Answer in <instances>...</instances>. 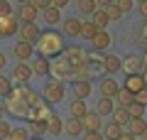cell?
Masks as SVG:
<instances>
[{
  "mask_svg": "<svg viewBox=\"0 0 147 140\" xmlns=\"http://www.w3.org/2000/svg\"><path fill=\"white\" fill-rule=\"evenodd\" d=\"M81 27H84V20H79V17H64V20H61L64 37H79L81 35Z\"/></svg>",
  "mask_w": 147,
  "mask_h": 140,
  "instance_id": "cell-8",
  "label": "cell"
},
{
  "mask_svg": "<svg viewBox=\"0 0 147 140\" xmlns=\"http://www.w3.org/2000/svg\"><path fill=\"white\" fill-rule=\"evenodd\" d=\"M22 22H34L39 17V7H34L32 3H20V12H17Z\"/></svg>",
  "mask_w": 147,
  "mask_h": 140,
  "instance_id": "cell-14",
  "label": "cell"
},
{
  "mask_svg": "<svg viewBox=\"0 0 147 140\" xmlns=\"http://www.w3.org/2000/svg\"><path fill=\"white\" fill-rule=\"evenodd\" d=\"M96 111H98L100 116H113V111H115V99L100 96V99H98V103H96Z\"/></svg>",
  "mask_w": 147,
  "mask_h": 140,
  "instance_id": "cell-23",
  "label": "cell"
},
{
  "mask_svg": "<svg viewBox=\"0 0 147 140\" xmlns=\"http://www.w3.org/2000/svg\"><path fill=\"white\" fill-rule=\"evenodd\" d=\"M39 35H42V30H39L37 22H22V25H20V39L37 42V39H39Z\"/></svg>",
  "mask_w": 147,
  "mask_h": 140,
  "instance_id": "cell-9",
  "label": "cell"
},
{
  "mask_svg": "<svg viewBox=\"0 0 147 140\" xmlns=\"http://www.w3.org/2000/svg\"><path fill=\"white\" fill-rule=\"evenodd\" d=\"M137 12L147 20V0H137Z\"/></svg>",
  "mask_w": 147,
  "mask_h": 140,
  "instance_id": "cell-43",
  "label": "cell"
},
{
  "mask_svg": "<svg viewBox=\"0 0 147 140\" xmlns=\"http://www.w3.org/2000/svg\"><path fill=\"white\" fill-rule=\"evenodd\" d=\"M120 140H137V135H132L130 130H125V133L120 135Z\"/></svg>",
  "mask_w": 147,
  "mask_h": 140,
  "instance_id": "cell-45",
  "label": "cell"
},
{
  "mask_svg": "<svg viewBox=\"0 0 147 140\" xmlns=\"http://www.w3.org/2000/svg\"><path fill=\"white\" fill-rule=\"evenodd\" d=\"M142 54L137 57V54H127V57H123V69L120 71H125V74H137V71H142Z\"/></svg>",
  "mask_w": 147,
  "mask_h": 140,
  "instance_id": "cell-11",
  "label": "cell"
},
{
  "mask_svg": "<svg viewBox=\"0 0 147 140\" xmlns=\"http://www.w3.org/2000/svg\"><path fill=\"white\" fill-rule=\"evenodd\" d=\"M118 106H130L132 101H135V93L130 91V88H125V86H120V91H118Z\"/></svg>",
  "mask_w": 147,
  "mask_h": 140,
  "instance_id": "cell-30",
  "label": "cell"
},
{
  "mask_svg": "<svg viewBox=\"0 0 147 140\" xmlns=\"http://www.w3.org/2000/svg\"><path fill=\"white\" fill-rule=\"evenodd\" d=\"M142 140H147V133H145V135H142Z\"/></svg>",
  "mask_w": 147,
  "mask_h": 140,
  "instance_id": "cell-54",
  "label": "cell"
},
{
  "mask_svg": "<svg viewBox=\"0 0 147 140\" xmlns=\"http://www.w3.org/2000/svg\"><path fill=\"white\" fill-rule=\"evenodd\" d=\"M98 88H100V96H108V99H115V96H118V91H120L118 81H115V79H110V74H108L105 79H100Z\"/></svg>",
  "mask_w": 147,
  "mask_h": 140,
  "instance_id": "cell-13",
  "label": "cell"
},
{
  "mask_svg": "<svg viewBox=\"0 0 147 140\" xmlns=\"http://www.w3.org/2000/svg\"><path fill=\"white\" fill-rule=\"evenodd\" d=\"M110 42H113V39H110L108 32H105V30H98V32H96V37L91 39V44H93L96 49H100V52H105V49L110 47Z\"/></svg>",
  "mask_w": 147,
  "mask_h": 140,
  "instance_id": "cell-24",
  "label": "cell"
},
{
  "mask_svg": "<svg viewBox=\"0 0 147 140\" xmlns=\"http://www.w3.org/2000/svg\"><path fill=\"white\" fill-rule=\"evenodd\" d=\"M3 106H5V111H7V113H12L15 118H27V111H30L25 96H22L17 88H12V91L5 96V103H3Z\"/></svg>",
  "mask_w": 147,
  "mask_h": 140,
  "instance_id": "cell-2",
  "label": "cell"
},
{
  "mask_svg": "<svg viewBox=\"0 0 147 140\" xmlns=\"http://www.w3.org/2000/svg\"><path fill=\"white\" fill-rule=\"evenodd\" d=\"M15 88V84H12V79H7V76H3L0 74V99H5L7 93Z\"/></svg>",
  "mask_w": 147,
  "mask_h": 140,
  "instance_id": "cell-35",
  "label": "cell"
},
{
  "mask_svg": "<svg viewBox=\"0 0 147 140\" xmlns=\"http://www.w3.org/2000/svg\"><path fill=\"white\" fill-rule=\"evenodd\" d=\"M52 113H54L52 103H49V101H42L39 106H30V111H27V120H47Z\"/></svg>",
  "mask_w": 147,
  "mask_h": 140,
  "instance_id": "cell-6",
  "label": "cell"
},
{
  "mask_svg": "<svg viewBox=\"0 0 147 140\" xmlns=\"http://www.w3.org/2000/svg\"><path fill=\"white\" fill-rule=\"evenodd\" d=\"M96 3H98V7H108V5H113L115 0H96Z\"/></svg>",
  "mask_w": 147,
  "mask_h": 140,
  "instance_id": "cell-46",
  "label": "cell"
},
{
  "mask_svg": "<svg viewBox=\"0 0 147 140\" xmlns=\"http://www.w3.org/2000/svg\"><path fill=\"white\" fill-rule=\"evenodd\" d=\"M30 138H32L30 128H12V130H10V138H7V140H30Z\"/></svg>",
  "mask_w": 147,
  "mask_h": 140,
  "instance_id": "cell-33",
  "label": "cell"
},
{
  "mask_svg": "<svg viewBox=\"0 0 147 140\" xmlns=\"http://www.w3.org/2000/svg\"><path fill=\"white\" fill-rule=\"evenodd\" d=\"M142 67H145V69H147V52H145V54H142ZM145 69H142V71H145Z\"/></svg>",
  "mask_w": 147,
  "mask_h": 140,
  "instance_id": "cell-49",
  "label": "cell"
},
{
  "mask_svg": "<svg viewBox=\"0 0 147 140\" xmlns=\"http://www.w3.org/2000/svg\"><path fill=\"white\" fill-rule=\"evenodd\" d=\"M96 32H98L96 22H93V20H84V27H81V37H86V39H93Z\"/></svg>",
  "mask_w": 147,
  "mask_h": 140,
  "instance_id": "cell-31",
  "label": "cell"
},
{
  "mask_svg": "<svg viewBox=\"0 0 147 140\" xmlns=\"http://www.w3.org/2000/svg\"><path fill=\"white\" fill-rule=\"evenodd\" d=\"M30 140H42V138H37V135H32V138H30Z\"/></svg>",
  "mask_w": 147,
  "mask_h": 140,
  "instance_id": "cell-52",
  "label": "cell"
},
{
  "mask_svg": "<svg viewBox=\"0 0 147 140\" xmlns=\"http://www.w3.org/2000/svg\"><path fill=\"white\" fill-rule=\"evenodd\" d=\"M127 111H130V116L132 118H135V116H145V103H140V101H132L130 106H127Z\"/></svg>",
  "mask_w": 147,
  "mask_h": 140,
  "instance_id": "cell-36",
  "label": "cell"
},
{
  "mask_svg": "<svg viewBox=\"0 0 147 140\" xmlns=\"http://www.w3.org/2000/svg\"><path fill=\"white\" fill-rule=\"evenodd\" d=\"M91 91H93V86H91L88 79H74V93H76L79 99H88Z\"/></svg>",
  "mask_w": 147,
  "mask_h": 140,
  "instance_id": "cell-17",
  "label": "cell"
},
{
  "mask_svg": "<svg viewBox=\"0 0 147 140\" xmlns=\"http://www.w3.org/2000/svg\"><path fill=\"white\" fill-rule=\"evenodd\" d=\"M125 130H130L132 135H137V138H142V135L147 133V120L142 118V116H135V118H130V123L125 125Z\"/></svg>",
  "mask_w": 147,
  "mask_h": 140,
  "instance_id": "cell-15",
  "label": "cell"
},
{
  "mask_svg": "<svg viewBox=\"0 0 147 140\" xmlns=\"http://www.w3.org/2000/svg\"><path fill=\"white\" fill-rule=\"evenodd\" d=\"M64 133L71 135V138H76L79 133H84V120H81V118H74V116H71V118L64 123Z\"/></svg>",
  "mask_w": 147,
  "mask_h": 140,
  "instance_id": "cell-22",
  "label": "cell"
},
{
  "mask_svg": "<svg viewBox=\"0 0 147 140\" xmlns=\"http://www.w3.org/2000/svg\"><path fill=\"white\" fill-rule=\"evenodd\" d=\"M115 5L120 7L123 12H130L132 10V0H115Z\"/></svg>",
  "mask_w": 147,
  "mask_h": 140,
  "instance_id": "cell-42",
  "label": "cell"
},
{
  "mask_svg": "<svg viewBox=\"0 0 147 140\" xmlns=\"http://www.w3.org/2000/svg\"><path fill=\"white\" fill-rule=\"evenodd\" d=\"M135 99L140 101V103H145V106H147V86L142 88V91H137V93H135Z\"/></svg>",
  "mask_w": 147,
  "mask_h": 140,
  "instance_id": "cell-44",
  "label": "cell"
},
{
  "mask_svg": "<svg viewBox=\"0 0 147 140\" xmlns=\"http://www.w3.org/2000/svg\"><path fill=\"white\" fill-rule=\"evenodd\" d=\"M34 49L39 57H47V59H54L59 54H64L66 44H64V32L59 35L57 30H42L39 39L34 42Z\"/></svg>",
  "mask_w": 147,
  "mask_h": 140,
  "instance_id": "cell-1",
  "label": "cell"
},
{
  "mask_svg": "<svg viewBox=\"0 0 147 140\" xmlns=\"http://www.w3.org/2000/svg\"><path fill=\"white\" fill-rule=\"evenodd\" d=\"M30 133L37 135V138H42L47 133V120H30Z\"/></svg>",
  "mask_w": 147,
  "mask_h": 140,
  "instance_id": "cell-32",
  "label": "cell"
},
{
  "mask_svg": "<svg viewBox=\"0 0 147 140\" xmlns=\"http://www.w3.org/2000/svg\"><path fill=\"white\" fill-rule=\"evenodd\" d=\"M17 32H20V17L17 15L0 17V37H15Z\"/></svg>",
  "mask_w": 147,
  "mask_h": 140,
  "instance_id": "cell-5",
  "label": "cell"
},
{
  "mask_svg": "<svg viewBox=\"0 0 147 140\" xmlns=\"http://www.w3.org/2000/svg\"><path fill=\"white\" fill-rule=\"evenodd\" d=\"M49 76L57 79V81H74V64L69 62L66 57L64 59H57L49 69Z\"/></svg>",
  "mask_w": 147,
  "mask_h": 140,
  "instance_id": "cell-3",
  "label": "cell"
},
{
  "mask_svg": "<svg viewBox=\"0 0 147 140\" xmlns=\"http://www.w3.org/2000/svg\"><path fill=\"white\" fill-rule=\"evenodd\" d=\"M84 140H105L100 130H84Z\"/></svg>",
  "mask_w": 147,
  "mask_h": 140,
  "instance_id": "cell-38",
  "label": "cell"
},
{
  "mask_svg": "<svg viewBox=\"0 0 147 140\" xmlns=\"http://www.w3.org/2000/svg\"><path fill=\"white\" fill-rule=\"evenodd\" d=\"M130 111H127V106H115V111H113V120H115V123H120L123 128H125L127 123H130Z\"/></svg>",
  "mask_w": 147,
  "mask_h": 140,
  "instance_id": "cell-27",
  "label": "cell"
},
{
  "mask_svg": "<svg viewBox=\"0 0 147 140\" xmlns=\"http://www.w3.org/2000/svg\"><path fill=\"white\" fill-rule=\"evenodd\" d=\"M103 57H105V54L100 52V49H96V47L86 52V62H88V64H103Z\"/></svg>",
  "mask_w": 147,
  "mask_h": 140,
  "instance_id": "cell-34",
  "label": "cell"
},
{
  "mask_svg": "<svg viewBox=\"0 0 147 140\" xmlns=\"http://www.w3.org/2000/svg\"><path fill=\"white\" fill-rule=\"evenodd\" d=\"M32 76H34V74H32L30 62H17L15 64V69H12V79H15L17 84H27Z\"/></svg>",
  "mask_w": 147,
  "mask_h": 140,
  "instance_id": "cell-10",
  "label": "cell"
},
{
  "mask_svg": "<svg viewBox=\"0 0 147 140\" xmlns=\"http://www.w3.org/2000/svg\"><path fill=\"white\" fill-rule=\"evenodd\" d=\"M30 67H32V74H34V76H47L49 69H52V62H49L47 57H32Z\"/></svg>",
  "mask_w": 147,
  "mask_h": 140,
  "instance_id": "cell-12",
  "label": "cell"
},
{
  "mask_svg": "<svg viewBox=\"0 0 147 140\" xmlns=\"http://www.w3.org/2000/svg\"><path fill=\"white\" fill-rule=\"evenodd\" d=\"M61 130H64V120L59 118L57 113H52V116L47 118V133H49V135H59Z\"/></svg>",
  "mask_w": 147,
  "mask_h": 140,
  "instance_id": "cell-26",
  "label": "cell"
},
{
  "mask_svg": "<svg viewBox=\"0 0 147 140\" xmlns=\"http://www.w3.org/2000/svg\"><path fill=\"white\" fill-rule=\"evenodd\" d=\"M103 10H105V12H108V17H110V20H120V17H123V15H125V12H123V10H120V7H118V5H115V3H113V5H108V7H103Z\"/></svg>",
  "mask_w": 147,
  "mask_h": 140,
  "instance_id": "cell-37",
  "label": "cell"
},
{
  "mask_svg": "<svg viewBox=\"0 0 147 140\" xmlns=\"http://www.w3.org/2000/svg\"><path fill=\"white\" fill-rule=\"evenodd\" d=\"M42 15H44V22H47L49 27L59 25V20H64L61 17V7H57V5H49L47 10H42Z\"/></svg>",
  "mask_w": 147,
  "mask_h": 140,
  "instance_id": "cell-21",
  "label": "cell"
},
{
  "mask_svg": "<svg viewBox=\"0 0 147 140\" xmlns=\"http://www.w3.org/2000/svg\"><path fill=\"white\" fill-rule=\"evenodd\" d=\"M5 15H12V7L7 0H0V17H5Z\"/></svg>",
  "mask_w": 147,
  "mask_h": 140,
  "instance_id": "cell-41",
  "label": "cell"
},
{
  "mask_svg": "<svg viewBox=\"0 0 147 140\" xmlns=\"http://www.w3.org/2000/svg\"><path fill=\"white\" fill-rule=\"evenodd\" d=\"M123 69V59L115 57V54H105L103 57V71L105 74H118Z\"/></svg>",
  "mask_w": 147,
  "mask_h": 140,
  "instance_id": "cell-16",
  "label": "cell"
},
{
  "mask_svg": "<svg viewBox=\"0 0 147 140\" xmlns=\"http://www.w3.org/2000/svg\"><path fill=\"white\" fill-rule=\"evenodd\" d=\"M5 62H7V59H5V54H3V52H0V69H3V67H5Z\"/></svg>",
  "mask_w": 147,
  "mask_h": 140,
  "instance_id": "cell-48",
  "label": "cell"
},
{
  "mask_svg": "<svg viewBox=\"0 0 147 140\" xmlns=\"http://www.w3.org/2000/svg\"><path fill=\"white\" fill-rule=\"evenodd\" d=\"M12 54H15L20 62H30V59L34 57V42H25V39H20L15 47H12Z\"/></svg>",
  "mask_w": 147,
  "mask_h": 140,
  "instance_id": "cell-7",
  "label": "cell"
},
{
  "mask_svg": "<svg viewBox=\"0 0 147 140\" xmlns=\"http://www.w3.org/2000/svg\"><path fill=\"white\" fill-rule=\"evenodd\" d=\"M100 118L103 116L98 113V111H88V113L84 116V130H100Z\"/></svg>",
  "mask_w": 147,
  "mask_h": 140,
  "instance_id": "cell-19",
  "label": "cell"
},
{
  "mask_svg": "<svg viewBox=\"0 0 147 140\" xmlns=\"http://www.w3.org/2000/svg\"><path fill=\"white\" fill-rule=\"evenodd\" d=\"M76 5H79V12H81V15H88V17L98 10V3H96V0H79Z\"/></svg>",
  "mask_w": 147,
  "mask_h": 140,
  "instance_id": "cell-29",
  "label": "cell"
},
{
  "mask_svg": "<svg viewBox=\"0 0 147 140\" xmlns=\"http://www.w3.org/2000/svg\"><path fill=\"white\" fill-rule=\"evenodd\" d=\"M3 113H5V106H3V103H0V118H3Z\"/></svg>",
  "mask_w": 147,
  "mask_h": 140,
  "instance_id": "cell-50",
  "label": "cell"
},
{
  "mask_svg": "<svg viewBox=\"0 0 147 140\" xmlns=\"http://www.w3.org/2000/svg\"><path fill=\"white\" fill-rule=\"evenodd\" d=\"M54 5H57V7H66L69 0H54Z\"/></svg>",
  "mask_w": 147,
  "mask_h": 140,
  "instance_id": "cell-47",
  "label": "cell"
},
{
  "mask_svg": "<svg viewBox=\"0 0 147 140\" xmlns=\"http://www.w3.org/2000/svg\"><path fill=\"white\" fill-rule=\"evenodd\" d=\"M17 3H30V0H17Z\"/></svg>",
  "mask_w": 147,
  "mask_h": 140,
  "instance_id": "cell-53",
  "label": "cell"
},
{
  "mask_svg": "<svg viewBox=\"0 0 147 140\" xmlns=\"http://www.w3.org/2000/svg\"><path fill=\"white\" fill-rule=\"evenodd\" d=\"M125 88H130L132 93L142 91V88H145V76H142V71H137V74H127V79H125Z\"/></svg>",
  "mask_w": 147,
  "mask_h": 140,
  "instance_id": "cell-18",
  "label": "cell"
},
{
  "mask_svg": "<svg viewBox=\"0 0 147 140\" xmlns=\"http://www.w3.org/2000/svg\"><path fill=\"white\" fill-rule=\"evenodd\" d=\"M30 3H32L34 7H39V12H42V10H47L49 5H54V0H30Z\"/></svg>",
  "mask_w": 147,
  "mask_h": 140,
  "instance_id": "cell-40",
  "label": "cell"
},
{
  "mask_svg": "<svg viewBox=\"0 0 147 140\" xmlns=\"http://www.w3.org/2000/svg\"><path fill=\"white\" fill-rule=\"evenodd\" d=\"M10 125H7L5 123V118H0V140H7V138H10Z\"/></svg>",
  "mask_w": 147,
  "mask_h": 140,
  "instance_id": "cell-39",
  "label": "cell"
},
{
  "mask_svg": "<svg viewBox=\"0 0 147 140\" xmlns=\"http://www.w3.org/2000/svg\"><path fill=\"white\" fill-rule=\"evenodd\" d=\"M91 20L96 22V27H98V30H105V27H108V22H110V17H108V12H105L103 7H98V10L91 15Z\"/></svg>",
  "mask_w": 147,
  "mask_h": 140,
  "instance_id": "cell-28",
  "label": "cell"
},
{
  "mask_svg": "<svg viewBox=\"0 0 147 140\" xmlns=\"http://www.w3.org/2000/svg\"><path fill=\"white\" fill-rule=\"evenodd\" d=\"M142 76H145V86H147V69H145V71H142Z\"/></svg>",
  "mask_w": 147,
  "mask_h": 140,
  "instance_id": "cell-51",
  "label": "cell"
},
{
  "mask_svg": "<svg viewBox=\"0 0 147 140\" xmlns=\"http://www.w3.org/2000/svg\"><path fill=\"white\" fill-rule=\"evenodd\" d=\"M69 113L74 116V118H84L86 113H88V108H86V99H76L71 101V106H69Z\"/></svg>",
  "mask_w": 147,
  "mask_h": 140,
  "instance_id": "cell-25",
  "label": "cell"
},
{
  "mask_svg": "<svg viewBox=\"0 0 147 140\" xmlns=\"http://www.w3.org/2000/svg\"><path fill=\"white\" fill-rule=\"evenodd\" d=\"M123 133H125V128H123L120 123H115V120H110V123L103 128V138L105 140H120Z\"/></svg>",
  "mask_w": 147,
  "mask_h": 140,
  "instance_id": "cell-20",
  "label": "cell"
},
{
  "mask_svg": "<svg viewBox=\"0 0 147 140\" xmlns=\"http://www.w3.org/2000/svg\"><path fill=\"white\" fill-rule=\"evenodd\" d=\"M42 96L49 101V103H61L64 101V81H57V79H49L42 88Z\"/></svg>",
  "mask_w": 147,
  "mask_h": 140,
  "instance_id": "cell-4",
  "label": "cell"
}]
</instances>
